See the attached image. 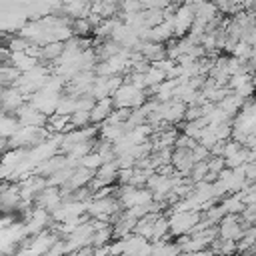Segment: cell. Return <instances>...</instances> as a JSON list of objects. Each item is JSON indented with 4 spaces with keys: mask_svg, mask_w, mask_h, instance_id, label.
<instances>
[{
    "mask_svg": "<svg viewBox=\"0 0 256 256\" xmlns=\"http://www.w3.org/2000/svg\"><path fill=\"white\" fill-rule=\"evenodd\" d=\"M112 100H114V106H116V108L138 110V108H142V106L146 104V94H144L142 88H136L134 84L124 82V84L116 90V94L112 96Z\"/></svg>",
    "mask_w": 256,
    "mask_h": 256,
    "instance_id": "6da1fadb",
    "label": "cell"
},
{
    "mask_svg": "<svg viewBox=\"0 0 256 256\" xmlns=\"http://www.w3.org/2000/svg\"><path fill=\"white\" fill-rule=\"evenodd\" d=\"M118 200L122 204V208H134V206H148L154 202V194L146 188H136L132 184H124L118 190Z\"/></svg>",
    "mask_w": 256,
    "mask_h": 256,
    "instance_id": "7a4b0ae2",
    "label": "cell"
},
{
    "mask_svg": "<svg viewBox=\"0 0 256 256\" xmlns=\"http://www.w3.org/2000/svg\"><path fill=\"white\" fill-rule=\"evenodd\" d=\"M200 212H172L168 218L170 222V234L172 236H186L192 234L194 226L200 222Z\"/></svg>",
    "mask_w": 256,
    "mask_h": 256,
    "instance_id": "3957f363",
    "label": "cell"
},
{
    "mask_svg": "<svg viewBox=\"0 0 256 256\" xmlns=\"http://www.w3.org/2000/svg\"><path fill=\"white\" fill-rule=\"evenodd\" d=\"M56 242H58V236H56L54 232L44 230V232L36 234V236L32 238V242H30L20 254H22V256H46V254L50 252V248H52Z\"/></svg>",
    "mask_w": 256,
    "mask_h": 256,
    "instance_id": "277c9868",
    "label": "cell"
},
{
    "mask_svg": "<svg viewBox=\"0 0 256 256\" xmlns=\"http://www.w3.org/2000/svg\"><path fill=\"white\" fill-rule=\"evenodd\" d=\"M28 236V230H26V224H20V222H14L12 226L8 228H2V234H0V244H2V252L8 254L12 248H16V244H20L24 238Z\"/></svg>",
    "mask_w": 256,
    "mask_h": 256,
    "instance_id": "5b68a950",
    "label": "cell"
},
{
    "mask_svg": "<svg viewBox=\"0 0 256 256\" xmlns=\"http://www.w3.org/2000/svg\"><path fill=\"white\" fill-rule=\"evenodd\" d=\"M94 232H96V228H94L92 222H84V224H80V226L68 236V240H66L70 252H76V250L86 248V246H92V236H94Z\"/></svg>",
    "mask_w": 256,
    "mask_h": 256,
    "instance_id": "8992f818",
    "label": "cell"
},
{
    "mask_svg": "<svg viewBox=\"0 0 256 256\" xmlns=\"http://www.w3.org/2000/svg\"><path fill=\"white\" fill-rule=\"evenodd\" d=\"M16 118L20 120L22 126H38V128H42V126L48 122V116L42 114L38 108H34L30 102H26V104L16 112Z\"/></svg>",
    "mask_w": 256,
    "mask_h": 256,
    "instance_id": "52a82bcc",
    "label": "cell"
},
{
    "mask_svg": "<svg viewBox=\"0 0 256 256\" xmlns=\"http://www.w3.org/2000/svg\"><path fill=\"white\" fill-rule=\"evenodd\" d=\"M218 230H220V238L234 240V242H236L238 238H242L244 232H246V230H242V226H240L238 214H226V216L220 220Z\"/></svg>",
    "mask_w": 256,
    "mask_h": 256,
    "instance_id": "ba28073f",
    "label": "cell"
},
{
    "mask_svg": "<svg viewBox=\"0 0 256 256\" xmlns=\"http://www.w3.org/2000/svg\"><path fill=\"white\" fill-rule=\"evenodd\" d=\"M52 220V214L46 210V208H36V210H32L30 214H28V220L24 222L26 224V230H28V234H40V232H44L46 230V224Z\"/></svg>",
    "mask_w": 256,
    "mask_h": 256,
    "instance_id": "9c48e42d",
    "label": "cell"
},
{
    "mask_svg": "<svg viewBox=\"0 0 256 256\" xmlns=\"http://www.w3.org/2000/svg\"><path fill=\"white\" fill-rule=\"evenodd\" d=\"M158 110L162 112L164 122L174 124V122H180V120L186 116L188 106H186L184 102H180V100H170V102H160Z\"/></svg>",
    "mask_w": 256,
    "mask_h": 256,
    "instance_id": "30bf717a",
    "label": "cell"
},
{
    "mask_svg": "<svg viewBox=\"0 0 256 256\" xmlns=\"http://www.w3.org/2000/svg\"><path fill=\"white\" fill-rule=\"evenodd\" d=\"M36 202H38L40 208H46V210L52 214V212L64 202V198H62V190L56 188V186H46V188L36 196Z\"/></svg>",
    "mask_w": 256,
    "mask_h": 256,
    "instance_id": "8fae6325",
    "label": "cell"
},
{
    "mask_svg": "<svg viewBox=\"0 0 256 256\" xmlns=\"http://www.w3.org/2000/svg\"><path fill=\"white\" fill-rule=\"evenodd\" d=\"M26 104V96L20 92V88L12 86V88H2V106L4 112H18L22 106Z\"/></svg>",
    "mask_w": 256,
    "mask_h": 256,
    "instance_id": "7c38bea8",
    "label": "cell"
},
{
    "mask_svg": "<svg viewBox=\"0 0 256 256\" xmlns=\"http://www.w3.org/2000/svg\"><path fill=\"white\" fill-rule=\"evenodd\" d=\"M114 108H116V106H114V100H112V98L96 100V104H94V108H92V112H90L92 122H94V124H104V122L110 118V114H112Z\"/></svg>",
    "mask_w": 256,
    "mask_h": 256,
    "instance_id": "4fadbf2b",
    "label": "cell"
},
{
    "mask_svg": "<svg viewBox=\"0 0 256 256\" xmlns=\"http://www.w3.org/2000/svg\"><path fill=\"white\" fill-rule=\"evenodd\" d=\"M92 180H94V170H88V168H84V166H78V168L74 170L70 182L66 184V188L72 190V192H76V190H80V188H86V184H90Z\"/></svg>",
    "mask_w": 256,
    "mask_h": 256,
    "instance_id": "5bb4252c",
    "label": "cell"
},
{
    "mask_svg": "<svg viewBox=\"0 0 256 256\" xmlns=\"http://www.w3.org/2000/svg\"><path fill=\"white\" fill-rule=\"evenodd\" d=\"M174 36V24L172 20H164L160 26H154L150 28V34H148V40L150 42H158V44H164L166 40H170Z\"/></svg>",
    "mask_w": 256,
    "mask_h": 256,
    "instance_id": "9a60e30c",
    "label": "cell"
},
{
    "mask_svg": "<svg viewBox=\"0 0 256 256\" xmlns=\"http://www.w3.org/2000/svg\"><path fill=\"white\" fill-rule=\"evenodd\" d=\"M118 172H120V168H118L116 160H112V162H104V164L96 170V178H98V180H102L106 186H110V184H112V180H116V178H118Z\"/></svg>",
    "mask_w": 256,
    "mask_h": 256,
    "instance_id": "2e32d148",
    "label": "cell"
},
{
    "mask_svg": "<svg viewBox=\"0 0 256 256\" xmlns=\"http://www.w3.org/2000/svg\"><path fill=\"white\" fill-rule=\"evenodd\" d=\"M20 128H22V124H20V120H18L16 116H10V114H4V116H2L0 132H2V138H4V140H10Z\"/></svg>",
    "mask_w": 256,
    "mask_h": 256,
    "instance_id": "e0dca14e",
    "label": "cell"
},
{
    "mask_svg": "<svg viewBox=\"0 0 256 256\" xmlns=\"http://www.w3.org/2000/svg\"><path fill=\"white\" fill-rule=\"evenodd\" d=\"M214 256H232L236 250H238V244L234 240H226V238H216L212 244H210Z\"/></svg>",
    "mask_w": 256,
    "mask_h": 256,
    "instance_id": "ac0fdd59",
    "label": "cell"
},
{
    "mask_svg": "<svg viewBox=\"0 0 256 256\" xmlns=\"http://www.w3.org/2000/svg\"><path fill=\"white\" fill-rule=\"evenodd\" d=\"M78 98L80 96H74V94H66L60 98L58 102V108H56V114H62V116H72L78 108Z\"/></svg>",
    "mask_w": 256,
    "mask_h": 256,
    "instance_id": "d6986e66",
    "label": "cell"
},
{
    "mask_svg": "<svg viewBox=\"0 0 256 256\" xmlns=\"http://www.w3.org/2000/svg\"><path fill=\"white\" fill-rule=\"evenodd\" d=\"M178 254H182L178 244H170L166 240L152 242V256H178Z\"/></svg>",
    "mask_w": 256,
    "mask_h": 256,
    "instance_id": "ffe728a7",
    "label": "cell"
},
{
    "mask_svg": "<svg viewBox=\"0 0 256 256\" xmlns=\"http://www.w3.org/2000/svg\"><path fill=\"white\" fill-rule=\"evenodd\" d=\"M170 232V222H168V218H162V216H158L156 220H154V226H152V242H160V240H164L166 238V234Z\"/></svg>",
    "mask_w": 256,
    "mask_h": 256,
    "instance_id": "44dd1931",
    "label": "cell"
},
{
    "mask_svg": "<svg viewBox=\"0 0 256 256\" xmlns=\"http://www.w3.org/2000/svg\"><path fill=\"white\" fill-rule=\"evenodd\" d=\"M64 52V42H50L46 46H42V56L40 60H52L56 62Z\"/></svg>",
    "mask_w": 256,
    "mask_h": 256,
    "instance_id": "7402d4cb",
    "label": "cell"
},
{
    "mask_svg": "<svg viewBox=\"0 0 256 256\" xmlns=\"http://www.w3.org/2000/svg\"><path fill=\"white\" fill-rule=\"evenodd\" d=\"M164 80H168V76H166V72L160 70L156 64H152V66L146 70V86L154 88V86H160Z\"/></svg>",
    "mask_w": 256,
    "mask_h": 256,
    "instance_id": "603a6c76",
    "label": "cell"
},
{
    "mask_svg": "<svg viewBox=\"0 0 256 256\" xmlns=\"http://www.w3.org/2000/svg\"><path fill=\"white\" fill-rule=\"evenodd\" d=\"M222 208L226 210V214H242L246 210V204L240 200L238 194H232L226 200H222Z\"/></svg>",
    "mask_w": 256,
    "mask_h": 256,
    "instance_id": "cb8c5ba5",
    "label": "cell"
},
{
    "mask_svg": "<svg viewBox=\"0 0 256 256\" xmlns=\"http://www.w3.org/2000/svg\"><path fill=\"white\" fill-rule=\"evenodd\" d=\"M252 48H254V46H252L250 42L240 40V42H236V44H234L232 52H234V56H236V58H240V60L248 62V60H250V56H252Z\"/></svg>",
    "mask_w": 256,
    "mask_h": 256,
    "instance_id": "d4e9b609",
    "label": "cell"
},
{
    "mask_svg": "<svg viewBox=\"0 0 256 256\" xmlns=\"http://www.w3.org/2000/svg\"><path fill=\"white\" fill-rule=\"evenodd\" d=\"M112 234H114V230H112L110 226L96 230V232H94V236H92V246H96V248H104V246H106V242L112 238Z\"/></svg>",
    "mask_w": 256,
    "mask_h": 256,
    "instance_id": "484cf974",
    "label": "cell"
},
{
    "mask_svg": "<svg viewBox=\"0 0 256 256\" xmlns=\"http://www.w3.org/2000/svg\"><path fill=\"white\" fill-rule=\"evenodd\" d=\"M102 164H104V158H102V156H100V152H96V150H94V152H90L88 156H84V158H82V162H80V166H84V168H88V170H94V172H96Z\"/></svg>",
    "mask_w": 256,
    "mask_h": 256,
    "instance_id": "4316f807",
    "label": "cell"
},
{
    "mask_svg": "<svg viewBox=\"0 0 256 256\" xmlns=\"http://www.w3.org/2000/svg\"><path fill=\"white\" fill-rule=\"evenodd\" d=\"M70 120H72V128H84L86 124L92 122L90 112H84V110H76V112L70 116Z\"/></svg>",
    "mask_w": 256,
    "mask_h": 256,
    "instance_id": "83f0119b",
    "label": "cell"
},
{
    "mask_svg": "<svg viewBox=\"0 0 256 256\" xmlns=\"http://www.w3.org/2000/svg\"><path fill=\"white\" fill-rule=\"evenodd\" d=\"M192 180L194 182H202V180H206V176H208V162L204 160V162H198L194 168H192Z\"/></svg>",
    "mask_w": 256,
    "mask_h": 256,
    "instance_id": "f1b7e54d",
    "label": "cell"
},
{
    "mask_svg": "<svg viewBox=\"0 0 256 256\" xmlns=\"http://www.w3.org/2000/svg\"><path fill=\"white\" fill-rule=\"evenodd\" d=\"M90 28H92V24L88 22V18H76V20H74V26H72V30H74L76 36H84V34H88Z\"/></svg>",
    "mask_w": 256,
    "mask_h": 256,
    "instance_id": "f546056e",
    "label": "cell"
},
{
    "mask_svg": "<svg viewBox=\"0 0 256 256\" xmlns=\"http://www.w3.org/2000/svg\"><path fill=\"white\" fill-rule=\"evenodd\" d=\"M120 6H122V10H124V14L140 12V8H142L140 0H120Z\"/></svg>",
    "mask_w": 256,
    "mask_h": 256,
    "instance_id": "4dcf8cb0",
    "label": "cell"
},
{
    "mask_svg": "<svg viewBox=\"0 0 256 256\" xmlns=\"http://www.w3.org/2000/svg\"><path fill=\"white\" fill-rule=\"evenodd\" d=\"M244 146L240 144V142H236V140H230V142H226V146H224V158H230V156H234L236 152H240Z\"/></svg>",
    "mask_w": 256,
    "mask_h": 256,
    "instance_id": "1f68e13d",
    "label": "cell"
},
{
    "mask_svg": "<svg viewBox=\"0 0 256 256\" xmlns=\"http://www.w3.org/2000/svg\"><path fill=\"white\" fill-rule=\"evenodd\" d=\"M124 256H152V242H146L142 248H138L130 254H124Z\"/></svg>",
    "mask_w": 256,
    "mask_h": 256,
    "instance_id": "d6a6232c",
    "label": "cell"
},
{
    "mask_svg": "<svg viewBox=\"0 0 256 256\" xmlns=\"http://www.w3.org/2000/svg\"><path fill=\"white\" fill-rule=\"evenodd\" d=\"M244 172H246L248 182H256V162H246L244 164Z\"/></svg>",
    "mask_w": 256,
    "mask_h": 256,
    "instance_id": "836d02e7",
    "label": "cell"
}]
</instances>
